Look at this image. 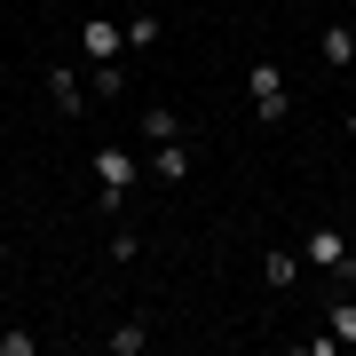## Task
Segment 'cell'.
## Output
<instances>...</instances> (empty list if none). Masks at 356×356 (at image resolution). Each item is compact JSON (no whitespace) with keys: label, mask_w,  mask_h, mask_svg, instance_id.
<instances>
[{"label":"cell","mask_w":356,"mask_h":356,"mask_svg":"<svg viewBox=\"0 0 356 356\" xmlns=\"http://www.w3.org/2000/svg\"><path fill=\"white\" fill-rule=\"evenodd\" d=\"M135 127H143V143H182V119L166 111V103H143V119H135Z\"/></svg>","instance_id":"obj_8"},{"label":"cell","mask_w":356,"mask_h":356,"mask_svg":"<svg viewBox=\"0 0 356 356\" xmlns=\"http://www.w3.org/2000/svg\"><path fill=\"white\" fill-rule=\"evenodd\" d=\"M135 151H119V143H103L95 151V191H103V214H127V191H135Z\"/></svg>","instance_id":"obj_1"},{"label":"cell","mask_w":356,"mask_h":356,"mask_svg":"<svg viewBox=\"0 0 356 356\" xmlns=\"http://www.w3.org/2000/svg\"><path fill=\"white\" fill-rule=\"evenodd\" d=\"M301 269H309V261L277 245V254H261V285H269V293H293V285H301Z\"/></svg>","instance_id":"obj_7"},{"label":"cell","mask_w":356,"mask_h":356,"mask_svg":"<svg viewBox=\"0 0 356 356\" xmlns=\"http://www.w3.org/2000/svg\"><path fill=\"white\" fill-rule=\"evenodd\" d=\"M143 348H151V325H143V317H127L111 332V356H143Z\"/></svg>","instance_id":"obj_11"},{"label":"cell","mask_w":356,"mask_h":356,"mask_svg":"<svg viewBox=\"0 0 356 356\" xmlns=\"http://www.w3.org/2000/svg\"><path fill=\"white\" fill-rule=\"evenodd\" d=\"M48 103H56V111H64V119H79V111H88V79L56 64V72H48Z\"/></svg>","instance_id":"obj_4"},{"label":"cell","mask_w":356,"mask_h":356,"mask_svg":"<svg viewBox=\"0 0 356 356\" xmlns=\"http://www.w3.org/2000/svg\"><path fill=\"white\" fill-rule=\"evenodd\" d=\"M301 261H309V269H332V277H356V245H348V238H341L332 222H325V229H309Z\"/></svg>","instance_id":"obj_2"},{"label":"cell","mask_w":356,"mask_h":356,"mask_svg":"<svg viewBox=\"0 0 356 356\" xmlns=\"http://www.w3.org/2000/svg\"><path fill=\"white\" fill-rule=\"evenodd\" d=\"M127 79H135L127 64H95V72H88V88H95L103 103H119V95H127Z\"/></svg>","instance_id":"obj_10"},{"label":"cell","mask_w":356,"mask_h":356,"mask_svg":"<svg viewBox=\"0 0 356 356\" xmlns=\"http://www.w3.org/2000/svg\"><path fill=\"white\" fill-rule=\"evenodd\" d=\"M245 88H254V103H261V95H285V64H277V56H254Z\"/></svg>","instance_id":"obj_9"},{"label":"cell","mask_w":356,"mask_h":356,"mask_svg":"<svg viewBox=\"0 0 356 356\" xmlns=\"http://www.w3.org/2000/svg\"><path fill=\"white\" fill-rule=\"evenodd\" d=\"M79 48H88V64H119L127 56V24L119 16H88L79 24Z\"/></svg>","instance_id":"obj_3"},{"label":"cell","mask_w":356,"mask_h":356,"mask_svg":"<svg viewBox=\"0 0 356 356\" xmlns=\"http://www.w3.org/2000/svg\"><path fill=\"white\" fill-rule=\"evenodd\" d=\"M151 182H159V191L191 182V151H182V143H159V151H151Z\"/></svg>","instance_id":"obj_6"},{"label":"cell","mask_w":356,"mask_h":356,"mask_svg":"<svg viewBox=\"0 0 356 356\" xmlns=\"http://www.w3.org/2000/svg\"><path fill=\"white\" fill-rule=\"evenodd\" d=\"M127 48H159V16H127Z\"/></svg>","instance_id":"obj_14"},{"label":"cell","mask_w":356,"mask_h":356,"mask_svg":"<svg viewBox=\"0 0 356 356\" xmlns=\"http://www.w3.org/2000/svg\"><path fill=\"white\" fill-rule=\"evenodd\" d=\"M40 341H32V332H0V356H32Z\"/></svg>","instance_id":"obj_15"},{"label":"cell","mask_w":356,"mask_h":356,"mask_svg":"<svg viewBox=\"0 0 356 356\" xmlns=\"http://www.w3.org/2000/svg\"><path fill=\"white\" fill-rule=\"evenodd\" d=\"M332 332H341V348H356V301H348V293L332 301Z\"/></svg>","instance_id":"obj_13"},{"label":"cell","mask_w":356,"mask_h":356,"mask_svg":"<svg viewBox=\"0 0 356 356\" xmlns=\"http://www.w3.org/2000/svg\"><path fill=\"white\" fill-rule=\"evenodd\" d=\"M317 64H325V72H348V64H356V32H348V24H325V32H317Z\"/></svg>","instance_id":"obj_5"},{"label":"cell","mask_w":356,"mask_h":356,"mask_svg":"<svg viewBox=\"0 0 356 356\" xmlns=\"http://www.w3.org/2000/svg\"><path fill=\"white\" fill-rule=\"evenodd\" d=\"M0 261H8V238H0Z\"/></svg>","instance_id":"obj_17"},{"label":"cell","mask_w":356,"mask_h":356,"mask_svg":"<svg viewBox=\"0 0 356 356\" xmlns=\"http://www.w3.org/2000/svg\"><path fill=\"white\" fill-rule=\"evenodd\" d=\"M348 143H356V111H348Z\"/></svg>","instance_id":"obj_16"},{"label":"cell","mask_w":356,"mask_h":356,"mask_svg":"<svg viewBox=\"0 0 356 356\" xmlns=\"http://www.w3.org/2000/svg\"><path fill=\"white\" fill-rule=\"evenodd\" d=\"M254 119H261V127H285V119H293V95H261Z\"/></svg>","instance_id":"obj_12"}]
</instances>
